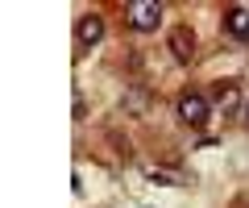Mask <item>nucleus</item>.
<instances>
[{
	"instance_id": "f257e3e1",
	"label": "nucleus",
	"mask_w": 249,
	"mask_h": 208,
	"mask_svg": "<svg viewBox=\"0 0 249 208\" xmlns=\"http://www.w3.org/2000/svg\"><path fill=\"white\" fill-rule=\"evenodd\" d=\"M175 113H178V121H183L187 129H204L208 121H212V100L204 96V92H178V100H175Z\"/></svg>"
},
{
	"instance_id": "f03ea898",
	"label": "nucleus",
	"mask_w": 249,
	"mask_h": 208,
	"mask_svg": "<svg viewBox=\"0 0 249 208\" xmlns=\"http://www.w3.org/2000/svg\"><path fill=\"white\" fill-rule=\"evenodd\" d=\"M124 21H129V29H137V34H150L162 21V4L158 0H133V4L124 9Z\"/></svg>"
},
{
	"instance_id": "7ed1b4c3",
	"label": "nucleus",
	"mask_w": 249,
	"mask_h": 208,
	"mask_svg": "<svg viewBox=\"0 0 249 208\" xmlns=\"http://www.w3.org/2000/svg\"><path fill=\"white\" fill-rule=\"evenodd\" d=\"M166 50H170V58H175V63H191V58H196V29L191 25H175L166 34Z\"/></svg>"
},
{
	"instance_id": "20e7f679",
	"label": "nucleus",
	"mask_w": 249,
	"mask_h": 208,
	"mask_svg": "<svg viewBox=\"0 0 249 208\" xmlns=\"http://www.w3.org/2000/svg\"><path fill=\"white\" fill-rule=\"evenodd\" d=\"M212 109H220L224 117H237V113H245V100H241V83L237 79H220L212 92Z\"/></svg>"
},
{
	"instance_id": "39448f33",
	"label": "nucleus",
	"mask_w": 249,
	"mask_h": 208,
	"mask_svg": "<svg viewBox=\"0 0 249 208\" xmlns=\"http://www.w3.org/2000/svg\"><path fill=\"white\" fill-rule=\"evenodd\" d=\"M75 42H79V50L100 46L104 42V17H100V13H83V17L75 21Z\"/></svg>"
},
{
	"instance_id": "423d86ee",
	"label": "nucleus",
	"mask_w": 249,
	"mask_h": 208,
	"mask_svg": "<svg viewBox=\"0 0 249 208\" xmlns=\"http://www.w3.org/2000/svg\"><path fill=\"white\" fill-rule=\"evenodd\" d=\"M121 109H124V117H145V113L154 109V92L145 88V83H133V88H124Z\"/></svg>"
},
{
	"instance_id": "0eeeda50",
	"label": "nucleus",
	"mask_w": 249,
	"mask_h": 208,
	"mask_svg": "<svg viewBox=\"0 0 249 208\" xmlns=\"http://www.w3.org/2000/svg\"><path fill=\"white\" fill-rule=\"evenodd\" d=\"M224 34L237 38V42H249V9L245 4H229L224 9Z\"/></svg>"
},
{
	"instance_id": "6e6552de",
	"label": "nucleus",
	"mask_w": 249,
	"mask_h": 208,
	"mask_svg": "<svg viewBox=\"0 0 249 208\" xmlns=\"http://www.w3.org/2000/svg\"><path fill=\"white\" fill-rule=\"evenodd\" d=\"M150 179H154V183H166V188H183V175H178V171H166V167H154Z\"/></svg>"
},
{
	"instance_id": "1a4fd4ad",
	"label": "nucleus",
	"mask_w": 249,
	"mask_h": 208,
	"mask_svg": "<svg viewBox=\"0 0 249 208\" xmlns=\"http://www.w3.org/2000/svg\"><path fill=\"white\" fill-rule=\"evenodd\" d=\"M108 142L116 146V158H124V163H129V154H133V146H129V137H121V133H108Z\"/></svg>"
},
{
	"instance_id": "9d476101",
	"label": "nucleus",
	"mask_w": 249,
	"mask_h": 208,
	"mask_svg": "<svg viewBox=\"0 0 249 208\" xmlns=\"http://www.w3.org/2000/svg\"><path fill=\"white\" fill-rule=\"evenodd\" d=\"M71 117L75 121H88V100H83L79 92H75V100H71Z\"/></svg>"
},
{
	"instance_id": "9b49d317",
	"label": "nucleus",
	"mask_w": 249,
	"mask_h": 208,
	"mask_svg": "<svg viewBox=\"0 0 249 208\" xmlns=\"http://www.w3.org/2000/svg\"><path fill=\"white\" fill-rule=\"evenodd\" d=\"M232 208H249V200H245V196H241V200H232Z\"/></svg>"
},
{
	"instance_id": "f8f14e48",
	"label": "nucleus",
	"mask_w": 249,
	"mask_h": 208,
	"mask_svg": "<svg viewBox=\"0 0 249 208\" xmlns=\"http://www.w3.org/2000/svg\"><path fill=\"white\" fill-rule=\"evenodd\" d=\"M241 117H245V129H249V104H245V113H241Z\"/></svg>"
}]
</instances>
